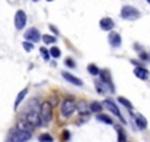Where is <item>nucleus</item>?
I'll list each match as a JSON object with an SVG mask.
<instances>
[{"label": "nucleus", "instance_id": "obj_31", "mask_svg": "<svg viewBox=\"0 0 150 142\" xmlns=\"http://www.w3.org/2000/svg\"><path fill=\"white\" fill-rule=\"evenodd\" d=\"M50 30H52V31H53L54 34H59V31L56 30V27H53V25H50Z\"/></svg>", "mask_w": 150, "mask_h": 142}, {"label": "nucleus", "instance_id": "obj_9", "mask_svg": "<svg viewBox=\"0 0 150 142\" xmlns=\"http://www.w3.org/2000/svg\"><path fill=\"white\" fill-rule=\"evenodd\" d=\"M100 77H102V82H103L105 85H108V86H109V89L113 92V90H115V87H113V83H112V77H110L109 70H102V71H100Z\"/></svg>", "mask_w": 150, "mask_h": 142}, {"label": "nucleus", "instance_id": "obj_28", "mask_svg": "<svg viewBox=\"0 0 150 142\" xmlns=\"http://www.w3.org/2000/svg\"><path fill=\"white\" fill-rule=\"evenodd\" d=\"M49 102H50V105H52V107H53V105H57V104H59L57 96H56V95H52V99H50Z\"/></svg>", "mask_w": 150, "mask_h": 142}, {"label": "nucleus", "instance_id": "obj_6", "mask_svg": "<svg viewBox=\"0 0 150 142\" xmlns=\"http://www.w3.org/2000/svg\"><path fill=\"white\" fill-rule=\"evenodd\" d=\"M25 39L30 42V43H37L40 39H43V36L40 34V31L37 30V28H28L27 31H25Z\"/></svg>", "mask_w": 150, "mask_h": 142}, {"label": "nucleus", "instance_id": "obj_22", "mask_svg": "<svg viewBox=\"0 0 150 142\" xmlns=\"http://www.w3.org/2000/svg\"><path fill=\"white\" fill-rule=\"evenodd\" d=\"M38 141H40V142H53V138H52V135H49V133H41V135L38 136Z\"/></svg>", "mask_w": 150, "mask_h": 142}, {"label": "nucleus", "instance_id": "obj_5", "mask_svg": "<svg viewBox=\"0 0 150 142\" xmlns=\"http://www.w3.org/2000/svg\"><path fill=\"white\" fill-rule=\"evenodd\" d=\"M25 120H27L33 127H37V126L43 124V121H41V115H40V113H37V111H30V113L25 115Z\"/></svg>", "mask_w": 150, "mask_h": 142}, {"label": "nucleus", "instance_id": "obj_11", "mask_svg": "<svg viewBox=\"0 0 150 142\" xmlns=\"http://www.w3.org/2000/svg\"><path fill=\"white\" fill-rule=\"evenodd\" d=\"M113 27H115V22H113L112 18H103V19H100V28L102 30L110 31V30H113Z\"/></svg>", "mask_w": 150, "mask_h": 142}, {"label": "nucleus", "instance_id": "obj_29", "mask_svg": "<svg viewBox=\"0 0 150 142\" xmlns=\"http://www.w3.org/2000/svg\"><path fill=\"white\" fill-rule=\"evenodd\" d=\"M65 64H66V67H71V68H74V67H75V62H74L71 58H68V59L65 61Z\"/></svg>", "mask_w": 150, "mask_h": 142}, {"label": "nucleus", "instance_id": "obj_1", "mask_svg": "<svg viewBox=\"0 0 150 142\" xmlns=\"http://www.w3.org/2000/svg\"><path fill=\"white\" fill-rule=\"evenodd\" d=\"M40 115H41L43 124H47V123L52 121V118H53V107L50 105L49 101L44 102V104H41V107H40Z\"/></svg>", "mask_w": 150, "mask_h": 142}, {"label": "nucleus", "instance_id": "obj_23", "mask_svg": "<svg viewBox=\"0 0 150 142\" xmlns=\"http://www.w3.org/2000/svg\"><path fill=\"white\" fill-rule=\"evenodd\" d=\"M118 102H121L122 105H125V107H127L128 110H132V104H131V102H129L128 99H125V98L119 96V98H118Z\"/></svg>", "mask_w": 150, "mask_h": 142}, {"label": "nucleus", "instance_id": "obj_19", "mask_svg": "<svg viewBox=\"0 0 150 142\" xmlns=\"http://www.w3.org/2000/svg\"><path fill=\"white\" fill-rule=\"evenodd\" d=\"M97 120L102 121V123H106V124H113L112 118H110L109 115H105V114H99V115H97Z\"/></svg>", "mask_w": 150, "mask_h": 142}, {"label": "nucleus", "instance_id": "obj_2", "mask_svg": "<svg viewBox=\"0 0 150 142\" xmlns=\"http://www.w3.org/2000/svg\"><path fill=\"white\" fill-rule=\"evenodd\" d=\"M121 16H122L124 19H127V21H134V19L140 18V12H138V9H135L134 6L125 5V6H122V9H121Z\"/></svg>", "mask_w": 150, "mask_h": 142}, {"label": "nucleus", "instance_id": "obj_18", "mask_svg": "<svg viewBox=\"0 0 150 142\" xmlns=\"http://www.w3.org/2000/svg\"><path fill=\"white\" fill-rule=\"evenodd\" d=\"M118 132V142H127V135H125V130L122 127H118L116 129Z\"/></svg>", "mask_w": 150, "mask_h": 142}, {"label": "nucleus", "instance_id": "obj_16", "mask_svg": "<svg viewBox=\"0 0 150 142\" xmlns=\"http://www.w3.org/2000/svg\"><path fill=\"white\" fill-rule=\"evenodd\" d=\"M28 93V87H25L24 90H21L19 93H18V98H16V101H15V108H18L19 107V104L24 101V98H25V95Z\"/></svg>", "mask_w": 150, "mask_h": 142}, {"label": "nucleus", "instance_id": "obj_24", "mask_svg": "<svg viewBox=\"0 0 150 142\" xmlns=\"http://www.w3.org/2000/svg\"><path fill=\"white\" fill-rule=\"evenodd\" d=\"M50 55H52V58H59V56H60L59 47H52V49H50Z\"/></svg>", "mask_w": 150, "mask_h": 142}, {"label": "nucleus", "instance_id": "obj_7", "mask_svg": "<svg viewBox=\"0 0 150 142\" xmlns=\"http://www.w3.org/2000/svg\"><path fill=\"white\" fill-rule=\"evenodd\" d=\"M103 105L110 111V113H113L115 115H118V118L122 121V123H125V118L122 117V114H121V111H119V108L115 105V102L113 101H110V99H105V102H103Z\"/></svg>", "mask_w": 150, "mask_h": 142}, {"label": "nucleus", "instance_id": "obj_13", "mask_svg": "<svg viewBox=\"0 0 150 142\" xmlns=\"http://www.w3.org/2000/svg\"><path fill=\"white\" fill-rule=\"evenodd\" d=\"M134 74H135V77H138L141 80H147L149 79V71L146 68H143V67H135Z\"/></svg>", "mask_w": 150, "mask_h": 142}, {"label": "nucleus", "instance_id": "obj_14", "mask_svg": "<svg viewBox=\"0 0 150 142\" xmlns=\"http://www.w3.org/2000/svg\"><path fill=\"white\" fill-rule=\"evenodd\" d=\"M18 129H19V130H25V132H31L33 126H31L25 118H22V120H19V121H18Z\"/></svg>", "mask_w": 150, "mask_h": 142}, {"label": "nucleus", "instance_id": "obj_21", "mask_svg": "<svg viewBox=\"0 0 150 142\" xmlns=\"http://www.w3.org/2000/svg\"><path fill=\"white\" fill-rule=\"evenodd\" d=\"M41 40L44 42V44H53V43H56V37H53V36H50V34L43 36Z\"/></svg>", "mask_w": 150, "mask_h": 142}, {"label": "nucleus", "instance_id": "obj_30", "mask_svg": "<svg viewBox=\"0 0 150 142\" xmlns=\"http://www.w3.org/2000/svg\"><path fill=\"white\" fill-rule=\"evenodd\" d=\"M62 139H63V141H68V139H69V132H68V130H65V132H63Z\"/></svg>", "mask_w": 150, "mask_h": 142}, {"label": "nucleus", "instance_id": "obj_4", "mask_svg": "<svg viewBox=\"0 0 150 142\" xmlns=\"http://www.w3.org/2000/svg\"><path fill=\"white\" fill-rule=\"evenodd\" d=\"M31 136H33L31 132H25V130L16 129V130H13L11 133L9 139H11V142H27V141L31 139Z\"/></svg>", "mask_w": 150, "mask_h": 142}, {"label": "nucleus", "instance_id": "obj_25", "mask_svg": "<svg viewBox=\"0 0 150 142\" xmlns=\"http://www.w3.org/2000/svg\"><path fill=\"white\" fill-rule=\"evenodd\" d=\"M40 52H41V55L44 56V59H46V61H49V59L52 58V55H50V52H49V50H47L46 47H41V49H40Z\"/></svg>", "mask_w": 150, "mask_h": 142}, {"label": "nucleus", "instance_id": "obj_15", "mask_svg": "<svg viewBox=\"0 0 150 142\" xmlns=\"http://www.w3.org/2000/svg\"><path fill=\"white\" fill-rule=\"evenodd\" d=\"M135 123H137V126H138V129H146L147 127V120L141 115V114H138V115H135Z\"/></svg>", "mask_w": 150, "mask_h": 142}, {"label": "nucleus", "instance_id": "obj_17", "mask_svg": "<svg viewBox=\"0 0 150 142\" xmlns=\"http://www.w3.org/2000/svg\"><path fill=\"white\" fill-rule=\"evenodd\" d=\"M102 105H103V104H100V102H93V104L90 105V110H91L93 113H96V114H102V110H103Z\"/></svg>", "mask_w": 150, "mask_h": 142}, {"label": "nucleus", "instance_id": "obj_20", "mask_svg": "<svg viewBox=\"0 0 150 142\" xmlns=\"http://www.w3.org/2000/svg\"><path fill=\"white\" fill-rule=\"evenodd\" d=\"M87 71L90 74H93V76H97V74H100V70L97 68V65H94V64H90L88 67H87Z\"/></svg>", "mask_w": 150, "mask_h": 142}, {"label": "nucleus", "instance_id": "obj_12", "mask_svg": "<svg viewBox=\"0 0 150 142\" xmlns=\"http://www.w3.org/2000/svg\"><path fill=\"white\" fill-rule=\"evenodd\" d=\"M109 43H110V46H113V47H119L121 43H122V39H121V36H119L118 33H110V34H109Z\"/></svg>", "mask_w": 150, "mask_h": 142}, {"label": "nucleus", "instance_id": "obj_32", "mask_svg": "<svg viewBox=\"0 0 150 142\" xmlns=\"http://www.w3.org/2000/svg\"><path fill=\"white\" fill-rule=\"evenodd\" d=\"M147 61H150V52H149V59H147Z\"/></svg>", "mask_w": 150, "mask_h": 142}, {"label": "nucleus", "instance_id": "obj_10", "mask_svg": "<svg viewBox=\"0 0 150 142\" xmlns=\"http://www.w3.org/2000/svg\"><path fill=\"white\" fill-rule=\"evenodd\" d=\"M62 76H63V79H65L66 82H69V83H72V85H75V86H83V80L78 79V77H75V76L71 74V73H66V71H63Z\"/></svg>", "mask_w": 150, "mask_h": 142}, {"label": "nucleus", "instance_id": "obj_27", "mask_svg": "<svg viewBox=\"0 0 150 142\" xmlns=\"http://www.w3.org/2000/svg\"><path fill=\"white\" fill-rule=\"evenodd\" d=\"M24 49L27 50V52H31L33 50V43H30V42H24Z\"/></svg>", "mask_w": 150, "mask_h": 142}, {"label": "nucleus", "instance_id": "obj_8", "mask_svg": "<svg viewBox=\"0 0 150 142\" xmlns=\"http://www.w3.org/2000/svg\"><path fill=\"white\" fill-rule=\"evenodd\" d=\"M25 22H27V15L24 11H18L16 15H15V27L16 30H22L25 27Z\"/></svg>", "mask_w": 150, "mask_h": 142}, {"label": "nucleus", "instance_id": "obj_26", "mask_svg": "<svg viewBox=\"0 0 150 142\" xmlns=\"http://www.w3.org/2000/svg\"><path fill=\"white\" fill-rule=\"evenodd\" d=\"M77 110L81 113V115H83V113H84V114H87V104H86V102H81V104L78 105V108H77Z\"/></svg>", "mask_w": 150, "mask_h": 142}, {"label": "nucleus", "instance_id": "obj_33", "mask_svg": "<svg viewBox=\"0 0 150 142\" xmlns=\"http://www.w3.org/2000/svg\"><path fill=\"white\" fill-rule=\"evenodd\" d=\"M149 5H150V0H149Z\"/></svg>", "mask_w": 150, "mask_h": 142}, {"label": "nucleus", "instance_id": "obj_3", "mask_svg": "<svg viewBox=\"0 0 150 142\" xmlns=\"http://www.w3.org/2000/svg\"><path fill=\"white\" fill-rule=\"evenodd\" d=\"M77 108L78 107H77V104H75L74 99H65L62 102V105H60V111H62V115L63 117H71L75 113V110H77Z\"/></svg>", "mask_w": 150, "mask_h": 142}]
</instances>
